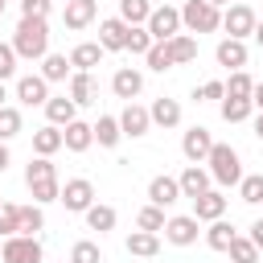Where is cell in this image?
Masks as SVG:
<instances>
[{"instance_id": "57", "label": "cell", "mask_w": 263, "mask_h": 263, "mask_svg": "<svg viewBox=\"0 0 263 263\" xmlns=\"http://www.w3.org/2000/svg\"><path fill=\"white\" fill-rule=\"evenodd\" d=\"M0 263H4V259H0Z\"/></svg>"}, {"instance_id": "12", "label": "cell", "mask_w": 263, "mask_h": 263, "mask_svg": "<svg viewBox=\"0 0 263 263\" xmlns=\"http://www.w3.org/2000/svg\"><path fill=\"white\" fill-rule=\"evenodd\" d=\"M148 127H152V115H148V107H140V103L132 99V103L123 107V115H119V132L136 140V136H148Z\"/></svg>"}, {"instance_id": "46", "label": "cell", "mask_w": 263, "mask_h": 263, "mask_svg": "<svg viewBox=\"0 0 263 263\" xmlns=\"http://www.w3.org/2000/svg\"><path fill=\"white\" fill-rule=\"evenodd\" d=\"M49 8H53V0H21V16H49Z\"/></svg>"}, {"instance_id": "11", "label": "cell", "mask_w": 263, "mask_h": 263, "mask_svg": "<svg viewBox=\"0 0 263 263\" xmlns=\"http://www.w3.org/2000/svg\"><path fill=\"white\" fill-rule=\"evenodd\" d=\"M16 99H21L25 107H45L49 82H45L41 74H25V78H16Z\"/></svg>"}, {"instance_id": "7", "label": "cell", "mask_w": 263, "mask_h": 263, "mask_svg": "<svg viewBox=\"0 0 263 263\" xmlns=\"http://www.w3.org/2000/svg\"><path fill=\"white\" fill-rule=\"evenodd\" d=\"M144 29L152 33V41H168V37H177V33H181V8H173V4L152 8L148 21H144Z\"/></svg>"}, {"instance_id": "24", "label": "cell", "mask_w": 263, "mask_h": 263, "mask_svg": "<svg viewBox=\"0 0 263 263\" xmlns=\"http://www.w3.org/2000/svg\"><path fill=\"white\" fill-rule=\"evenodd\" d=\"M70 99H74L78 107H86V103H99V86H95V78H90L86 70H78V74L70 78Z\"/></svg>"}, {"instance_id": "37", "label": "cell", "mask_w": 263, "mask_h": 263, "mask_svg": "<svg viewBox=\"0 0 263 263\" xmlns=\"http://www.w3.org/2000/svg\"><path fill=\"white\" fill-rule=\"evenodd\" d=\"M16 218H21V234H37V230L45 226V214H41L37 201H33V205H16Z\"/></svg>"}, {"instance_id": "29", "label": "cell", "mask_w": 263, "mask_h": 263, "mask_svg": "<svg viewBox=\"0 0 263 263\" xmlns=\"http://www.w3.org/2000/svg\"><path fill=\"white\" fill-rule=\"evenodd\" d=\"M66 74H70V58L66 53H45L41 58V78L45 82H66Z\"/></svg>"}, {"instance_id": "33", "label": "cell", "mask_w": 263, "mask_h": 263, "mask_svg": "<svg viewBox=\"0 0 263 263\" xmlns=\"http://www.w3.org/2000/svg\"><path fill=\"white\" fill-rule=\"evenodd\" d=\"M238 197H242L247 205H263V173H242Z\"/></svg>"}, {"instance_id": "14", "label": "cell", "mask_w": 263, "mask_h": 263, "mask_svg": "<svg viewBox=\"0 0 263 263\" xmlns=\"http://www.w3.org/2000/svg\"><path fill=\"white\" fill-rule=\"evenodd\" d=\"M45 119H49L53 127H66L70 119H78V103H74L70 95H49V99H45Z\"/></svg>"}, {"instance_id": "49", "label": "cell", "mask_w": 263, "mask_h": 263, "mask_svg": "<svg viewBox=\"0 0 263 263\" xmlns=\"http://www.w3.org/2000/svg\"><path fill=\"white\" fill-rule=\"evenodd\" d=\"M8 164H12V156H8V144H4V140H0V173H4V168H8Z\"/></svg>"}, {"instance_id": "22", "label": "cell", "mask_w": 263, "mask_h": 263, "mask_svg": "<svg viewBox=\"0 0 263 263\" xmlns=\"http://www.w3.org/2000/svg\"><path fill=\"white\" fill-rule=\"evenodd\" d=\"M103 53H107V49H103L99 41H82V45H74V49H70V66H74V70H86V74H90V70H95L99 62H103Z\"/></svg>"}, {"instance_id": "42", "label": "cell", "mask_w": 263, "mask_h": 263, "mask_svg": "<svg viewBox=\"0 0 263 263\" xmlns=\"http://www.w3.org/2000/svg\"><path fill=\"white\" fill-rule=\"evenodd\" d=\"M70 263H103V255H99V242H90V238L74 242V251H70Z\"/></svg>"}, {"instance_id": "3", "label": "cell", "mask_w": 263, "mask_h": 263, "mask_svg": "<svg viewBox=\"0 0 263 263\" xmlns=\"http://www.w3.org/2000/svg\"><path fill=\"white\" fill-rule=\"evenodd\" d=\"M205 164H210V177H214L222 189H230V185H238V181H242V160H238V152H234L230 144H218V140H214V148H210Z\"/></svg>"}, {"instance_id": "43", "label": "cell", "mask_w": 263, "mask_h": 263, "mask_svg": "<svg viewBox=\"0 0 263 263\" xmlns=\"http://www.w3.org/2000/svg\"><path fill=\"white\" fill-rule=\"evenodd\" d=\"M8 234H21V218H16L12 201H0V238H8Z\"/></svg>"}, {"instance_id": "36", "label": "cell", "mask_w": 263, "mask_h": 263, "mask_svg": "<svg viewBox=\"0 0 263 263\" xmlns=\"http://www.w3.org/2000/svg\"><path fill=\"white\" fill-rule=\"evenodd\" d=\"M144 62H148V70H156V74L173 70V53H168V41H152V49L144 53Z\"/></svg>"}, {"instance_id": "19", "label": "cell", "mask_w": 263, "mask_h": 263, "mask_svg": "<svg viewBox=\"0 0 263 263\" xmlns=\"http://www.w3.org/2000/svg\"><path fill=\"white\" fill-rule=\"evenodd\" d=\"M177 197H181L177 177H164V173H160V177H152V181H148V201H152V205H160V210H164V205H173Z\"/></svg>"}, {"instance_id": "20", "label": "cell", "mask_w": 263, "mask_h": 263, "mask_svg": "<svg viewBox=\"0 0 263 263\" xmlns=\"http://www.w3.org/2000/svg\"><path fill=\"white\" fill-rule=\"evenodd\" d=\"M95 12H99V4H95V0H66L62 21H66V29H86V25L95 21Z\"/></svg>"}, {"instance_id": "44", "label": "cell", "mask_w": 263, "mask_h": 263, "mask_svg": "<svg viewBox=\"0 0 263 263\" xmlns=\"http://www.w3.org/2000/svg\"><path fill=\"white\" fill-rule=\"evenodd\" d=\"M12 74H16V49L0 41V82H8Z\"/></svg>"}, {"instance_id": "41", "label": "cell", "mask_w": 263, "mask_h": 263, "mask_svg": "<svg viewBox=\"0 0 263 263\" xmlns=\"http://www.w3.org/2000/svg\"><path fill=\"white\" fill-rule=\"evenodd\" d=\"M136 222H140V230H164V222H168V218H164V210H160V205H152V201H148V205L136 214Z\"/></svg>"}, {"instance_id": "1", "label": "cell", "mask_w": 263, "mask_h": 263, "mask_svg": "<svg viewBox=\"0 0 263 263\" xmlns=\"http://www.w3.org/2000/svg\"><path fill=\"white\" fill-rule=\"evenodd\" d=\"M12 49H16V58H25V62H41V58L49 53V25H45L41 16H21V25H16V33H12Z\"/></svg>"}, {"instance_id": "31", "label": "cell", "mask_w": 263, "mask_h": 263, "mask_svg": "<svg viewBox=\"0 0 263 263\" xmlns=\"http://www.w3.org/2000/svg\"><path fill=\"white\" fill-rule=\"evenodd\" d=\"M234 234H238V230H234L226 218H214V222H210V230H205V242H210L214 251H226V247L234 242Z\"/></svg>"}, {"instance_id": "34", "label": "cell", "mask_w": 263, "mask_h": 263, "mask_svg": "<svg viewBox=\"0 0 263 263\" xmlns=\"http://www.w3.org/2000/svg\"><path fill=\"white\" fill-rule=\"evenodd\" d=\"M86 226H90V230H99V234L115 230V210H111V205H99V201H95V205L86 210Z\"/></svg>"}, {"instance_id": "39", "label": "cell", "mask_w": 263, "mask_h": 263, "mask_svg": "<svg viewBox=\"0 0 263 263\" xmlns=\"http://www.w3.org/2000/svg\"><path fill=\"white\" fill-rule=\"evenodd\" d=\"M123 49H127V53H140V58H144V53L152 49V33H148L144 25H127V45H123Z\"/></svg>"}, {"instance_id": "21", "label": "cell", "mask_w": 263, "mask_h": 263, "mask_svg": "<svg viewBox=\"0 0 263 263\" xmlns=\"http://www.w3.org/2000/svg\"><path fill=\"white\" fill-rule=\"evenodd\" d=\"M111 90L119 95V99H136L140 90H144V74L140 70H132V66H123V70H115V78H111Z\"/></svg>"}, {"instance_id": "18", "label": "cell", "mask_w": 263, "mask_h": 263, "mask_svg": "<svg viewBox=\"0 0 263 263\" xmlns=\"http://www.w3.org/2000/svg\"><path fill=\"white\" fill-rule=\"evenodd\" d=\"M210 181H214V177H210V168H201V164H189V168L177 177L181 197H189V201H193L197 193H205V189H210Z\"/></svg>"}, {"instance_id": "10", "label": "cell", "mask_w": 263, "mask_h": 263, "mask_svg": "<svg viewBox=\"0 0 263 263\" xmlns=\"http://www.w3.org/2000/svg\"><path fill=\"white\" fill-rule=\"evenodd\" d=\"M197 234H201V230H197V218H193V214H177V218L164 222V238H168L173 247H193Z\"/></svg>"}, {"instance_id": "55", "label": "cell", "mask_w": 263, "mask_h": 263, "mask_svg": "<svg viewBox=\"0 0 263 263\" xmlns=\"http://www.w3.org/2000/svg\"><path fill=\"white\" fill-rule=\"evenodd\" d=\"M0 4H8V0H0Z\"/></svg>"}, {"instance_id": "35", "label": "cell", "mask_w": 263, "mask_h": 263, "mask_svg": "<svg viewBox=\"0 0 263 263\" xmlns=\"http://www.w3.org/2000/svg\"><path fill=\"white\" fill-rule=\"evenodd\" d=\"M152 12V0H119V21L127 25H144Z\"/></svg>"}, {"instance_id": "50", "label": "cell", "mask_w": 263, "mask_h": 263, "mask_svg": "<svg viewBox=\"0 0 263 263\" xmlns=\"http://www.w3.org/2000/svg\"><path fill=\"white\" fill-rule=\"evenodd\" d=\"M255 41H259V49H263V21H255V33H251Z\"/></svg>"}, {"instance_id": "15", "label": "cell", "mask_w": 263, "mask_h": 263, "mask_svg": "<svg viewBox=\"0 0 263 263\" xmlns=\"http://www.w3.org/2000/svg\"><path fill=\"white\" fill-rule=\"evenodd\" d=\"M90 144H95V127H90V123L70 119V123L62 127V148H70V152H86Z\"/></svg>"}, {"instance_id": "32", "label": "cell", "mask_w": 263, "mask_h": 263, "mask_svg": "<svg viewBox=\"0 0 263 263\" xmlns=\"http://www.w3.org/2000/svg\"><path fill=\"white\" fill-rule=\"evenodd\" d=\"M226 255H230V263H259V247L251 242V238H242V234H234V242L226 247Z\"/></svg>"}, {"instance_id": "54", "label": "cell", "mask_w": 263, "mask_h": 263, "mask_svg": "<svg viewBox=\"0 0 263 263\" xmlns=\"http://www.w3.org/2000/svg\"><path fill=\"white\" fill-rule=\"evenodd\" d=\"M4 8H8V4H0V16H4Z\"/></svg>"}, {"instance_id": "6", "label": "cell", "mask_w": 263, "mask_h": 263, "mask_svg": "<svg viewBox=\"0 0 263 263\" xmlns=\"http://www.w3.org/2000/svg\"><path fill=\"white\" fill-rule=\"evenodd\" d=\"M0 259H4V263H41V242H37V234H8L4 247H0Z\"/></svg>"}, {"instance_id": "2", "label": "cell", "mask_w": 263, "mask_h": 263, "mask_svg": "<svg viewBox=\"0 0 263 263\" xmlns=\"http://www.w3.org/2000/svg\"><path fill=\"white\" fill-rule=\"evenodd\" d=\"M25 185H29V193H33V201H37V205L58 201V193H62V185H58V168H53V160H49V156L29 160V168H25Z\"/></svg>"}, {"instance_id": "47", "label": "cell", "mask_w": 263, "mask_h": 263, "mask_svg": "<svg viewBox=\"0 0 263 263\" xmlns=\"http://www.w3.org/2000/svg\"><path fill=\"white\" fill-rule=\"evenodd\" d=\"M247 238H251V242H255V247H259V251H263V218H259V222H255V226H251V234H247Z\"/></svg>"}, {"instance_id": "16", "label": "cell", "mask_w": 263, "mask_h": 263, "mask_svg": "<svg viewBox=\"0 0 263 263\" xmlns=\"http://www.w3.org/2000/svg\"><path fill=\"white\" fill-rule=\"evenodd\" d=\"M222 214H226V197H222L218 189H205V193L193 197V218H197V222H214V218H222Z\"/></svg>"}, {"instance_id": "28", "label": "cell", "mask_w": 263, "mask_h": 263, "mask_svg": "<svg viewBox=\"0 0 263 263\" xmlns=\"http://www.w3.org/2000/svg\"><path fill=\"white\" fill-rule=\"evenodd\" d=\"M58 148H62V127L45 123V127L33 132V152H37V156H53Z\"/></svg>"}, {"instance_id": "23", "label": "cell", "mask_w": 263, "mask_h": 263, "mask_svg": "<svg viewBox=\"0 0 263 263\" xmlns=\"http://www.w3.org/2000/svg\"><path fill=\"white\" fill-rule=\"evenodd\" d=\"M156 251H160V234H156V230H132V234H127V255L152 259Z\"/></svg>"}, {"instance_id": "48", "label": "cell", "mask_w": 263, "mask_h": 263, "mask_svg": "<svg viewBox=\"0 0 263 263\" xmlns=\"http://www.w3.org/2000/svg\"><path fill=\"white\" fill-rule=\"evenodd\" d=\"M251 103H255V111H263V82L251 86Z\"/></svg>"}, {"instance_id": "51", "label": "cell", "mask_w": 263, "mask_h": 263, "mask_svg": "<svg viewBox=\"0 0 263 263\" xmlns=\"http://www.w3.org/2000/svg\"><path fill=\"white\" fill-rule=\"evenodd\" d=\"M255 136L263 140V111H259V119H255Z\"/></svg>"}, {"instance_id": "40", "label": "cell", "mask_w": 263, "mask_h": 263, "mask_svg": "<svg viewBox=\"0 0 263 263\" xmlns=\"http://www.w3.org/2000/svg\"><path fill=\"white\" fill-rule=\"evenodd\" d=\"M222 86H226V95H234V99H251L255 78H251L247 70H234V74H230V82H222Z\"/></svg>"}, {"instance_id": "38", "label": "cell", "mask_w": 263, "mask_h": 263, "mask_svg": "<svg viewBox=\"0 0 263 263\" xmlns=\"http://www.w3.org/2000/svg\"><path fill=\"white\" fill-rule=\"evenodd\" d=\"M21 127H25V119H21V111L4 103V107H0V140L8 144L12 136H21Z\"/></svg>"}, {"instance_id": "52", "label": "cell", "mask_w": 263, "mask_h": 263, "mask_svg": "<svg viewBox=\"0 0 263 263\" xmlns=\"http://www.w3.org/2000/svg\"><path fill=\"white\" fill-rule=\"evenodd\" d=\"M4 99H8V90H4V82H0V107H4Z\"/></svg>"}, {"instance_id": "4", "label": "cell", "mask_w": 263, "mask_h": 263, "mask_svg": "<svg viewBox=\"0 0 263 263\" xmlns=\"http://www.w3.org/2000/svg\"><path fill=\"white\" fill-rule=\"evenodd\" d=\"M181 25L189 33H214V29H222V8H214L210 0H185Z\"/></svg>"}, {"instance_id": "9", "label": "cell", "mask_w": 263, "mask_h": 263, "mask_svg": "<svg viewBox=\"0 0 263 263\" xmlns=\"http://www.w3.org/2000/svg\"><path fill=\"white\" fill-rule=\"evenodd\" d=\"M210 148H214V136H210V127H189L185 136H181V152H185V160L189 164H205V156H210Z\"/></svg>"}, {"instance_id": "26", "label": "cell", "mask_w": 263, "mask_h": 263, "mask_svg": "<svg viewBox=\"0 0 263 263\" xmlns=\"http://www.w3.org/2000/svg\"><path fill=\"white\" fill-rule=\"evenodd\" d=\"M148 115H152V123H160V127H177V123H181V103H177V99H156V103L148 107Z\"/></svg>"}, {"instance_id": "5", "label": "cell", "mask_w": 263, "mask_h": 263, "mask_svg": "<svg viewBox=\"0 0 263 263\" xmlns=\"http://www.w3.org/2000/svg\"><path fill=\"white\" fill-rule=\"evenodd\" d=\"M255 8L247 4V0H238V4H226L222 8V29L230 33V37H238V41H247L251 33H255Z\"/></svg>"}, {"instance_id": "56", "label": "cell", "mask_w": 263, "mask_h": 263, "mask_svg": "<svg viewBox=\"0 0 263 263\" xmlns=\"http://www.w3.org/2000/svg\"><path fill=\"white\" fill-rule=\"evenodd\" d=\"M247 4H251V0H247Z\"/></svg>"}, {"instance_id": "53", "label": "cell", "mask_w": 263, "mask_h": 263, "mask_svg": "<svg viewBox=\"0 0 263 263\" xmlns=\"http://www.w3.org/2000/svg\"><path fill=\"white\" fill-rule=\"evenodd\" d=\"M210 4H214V8H226V4H230V0H210Z\"/></svg>"}, {"instance_id": "30", "label": "cell", "mask_w": 263, "mask_h": 263, "mask_svg": "<svg viewBox=\"0 0 263 263\" xmlns=\"http://www.w3.org/2000/svg\"><path fill=\"white\" fill-rule=\"evenodd\" d=\"M251 111H255V103H251V99L222 95V119H226V123H242V119H251Z\"/></svg>"}, {"instance_id": "8", "label": "cell", "mask_w": 263, "mask_h": 263, "mask_svg": "<svg viewBox=\"0 0 263 263\" xmlns=\"http://www.w3.org/2000/svg\"><path fill=\"white\" fill-rule=\"evenodd\" d=\"M58 201H62L70 214H86V210L95 205V185H90L86 177H74V181H66V185H62Z\"/></svg>"}, {"instance_id": "25", "label": "cell", "mask_w": 263, "mask_h": 263, "mask_svg": "<svg viewBox=\"0 0 263 263\" xmlns=\"http://www.w3.org/2000/svg\"><path fill=\"white\" fill-rule=\"evenodd\" d=\"M168 53H173V66L193 62V58H197V37H193V33H177V37H168Z\"/></svg>"}, {"instance_id": "45", "label": "cell", "mask_w": 263, "mask_h": 263, "mask_svg": "<svg viewBox=\"0 0 263 263\" xmlns=\"http://www.w3.org/2000/svg\"><path fill=\"white\" fill-rule=\"evenodd\" d=\"M222 95H226V86H222L218 78H210V82H201V90H197V103H222Z\"/></svg>"}, {"instance_id": "13", "label": "cell", "mask_w": 263, "mask_h": 263, "mask_svg": "<svg viewBox=\"0 0 263 263\" xmlns=\"http://www.w3.org/2000/svg\"><path fill=\"white\" fill-rule=\"evenodd\" d=\"M214 58H218V66H226V70H242V66H247V41L222 37L218 49H214Z\"/></svg>"}, {"instance_id": "27", "label": "cell", "mask_w": 263, "mask_h": 263, "mask_svg": "<svg viewBox=\"0 0 263 263\" xmlns=\"http://www.w3.org/2000/svg\"><path fill=\"white\" fill-rule=\"evenodd\" d=\"M90 127H95L99 148H115V144L123 140V132H119V115H99V123H90Z\"/></svg>"}, {"instance_id": "17", "label": "cell", "mask_w": 263, "mask_h": 263, "mask_svg": "<svg viewBox=\"0 0 263 263\" xmlns=\"http://www.w3.org/2000/svg\"><path fill=\"white\" fill-rule=\"evenodd\" d=\"M99 45L111 53V49H123L127 45V21H119V16H107V21H99Z\"/></svg>"}]
</instances>
